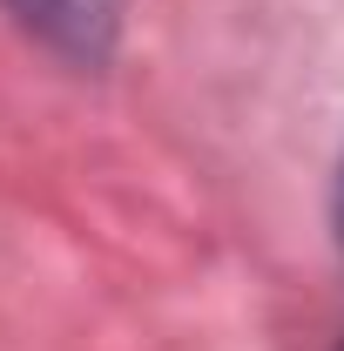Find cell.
Listing matches in <instances>:
<instances>
[{
  "label": "cell",
  "instance_id": "cell-1",
  "mask_svg": "<svg viewBox=\"0 0 344 351\" xmlns=\"http://www.w3.org/2000/svg\"><path fill=\"white\" fill-rule=\"evenodd\" d=\"M14 14H21V27L27 34H41L54 54H68V61H108V47H115V27H122V0H7Z\"/></svg>",
  "mask_w": 344,
  "mask_h": 351
},
{
  "label": "cell",
  "instance_id": "cell-2",
  "mask_svg": "<svg viewBox=\"0 0 344 351\" xmlns=\"http://www.w3.org/2000/svg\"><path fill=\"white\" fill-rule=\"evenodd\" d=\"M338 243H344V176H338Z\"/></svg>",
  "mask_w": 344,
  "mask_h": 351
}]
</instances>
